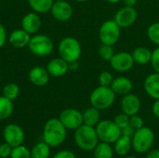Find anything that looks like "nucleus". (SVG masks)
<instances>
[{
    "mask_svg": "<svg viewBox=\"0 0 159 158\" xmlns=\"http://www.w3.org/2000/svg\"><path fill=\"white\" fill-rule=\"evenodd\" d=\"M66 135V128L62 125L60 119L51 118L44 127V142L50 147H57L61 145L65 141Z\"/></svg>",
    "mask_w": 159,
    "mask_h": 158,
    "instance_id": "obj_1",
    "label": "nucleus"
},
{
    "mask_svg": "<svg viewBox=\"0 0 159 158\" xmlns=\"http://www.w3.org/2000/svg\"><path fill=\"white\" fill-rule=\"evenodd\" d=\"M75 144L83 151H93L99 143V138L94 127L87 126L83 124L75 131Z\"/></svg>",
    "mask_w": 159,
    "mask_h": 158,
    "instance_id": "obj_2",
    "label": "nucleus"
},
{
    "mask_svg": "<svg viewBox=\"0 0 159 158\" xmlns=\"http://www.w3.org/2000/svg\"><path fill=\"white\" fill-rule=\"evenodd\" d=\"M116 100V93L112 90L110 87L100 86L96 88L90 94V103L91 106L97 108L100 111L106 110L110 108Z\"/></svg>",
    "mask_w": 159,
    "mask_h": 158,
    "instance_id": "obj_3",
    "label": "nucleus"
},
{
    "mask_svg": "<svg viewBox=\"0 0 159 158\" xmlns=\"http://www.w3.org/2000/svg\"><path fill=\"white\" fill-rule=\"evenodd\" d=\"M132 148L139 154H144L151 150L155 142L154 131L147 127L136 129L131 137Z\"/></svg>",
    "mask_w": 159,
    "mask_h": 158,
    "instance_id": "obj_4",
    "label": "nucleus"
},
{
    "mask_svg": "<svg viewBox=\"0 0 159 158\" xmlns=\"http://www.w3.org/2000/svg\"><path fill=\"white\" fill-rule=\"evenodd\" d=\"M82 48L80 43L74 37L63 38L59 45V53L61 59L68 63H75L81 56Z\"/></svg>",
    "mask_w": 159,
    "mask_h": 158,
    "instance_id": "obj_5",
    "label": "nucleus"
},
{
    "mask_svg": "<svg viewBox=\"0 0 159 158\" xmlns=\"http://www.w3.org/2000/svg\"><path fill=\"white\" fill-rule=\"evenodd\" d=\"M99 141L106 143H115L122 135L121 129L112 120H102L95 128Z\"/></svg>",
    "mask_w": 159,
    "mask_h": 158,
    "instance_id": "obj_6",
    "label": "nucleus"
},
{
    "mask_svg": "<svg viewBox=\"0 0 159 158\" xmlns=\"http://www.w3.org/2000/svg\"><path fill=\"white\" fill-rule=\"evenodd\" d=\"M30 51L36 56L45 57L49 55L53 50V42L51 38L45 34H36L31 37L28 44Z\"/></svg>",
    "mask_w": 159,
    "mask_h": 158,
    "instance_id": "obj_7",
    "label": "nucleus"
},
{
    "mask_svg": "<svg viewBox=\"0 0 159 158\" xmlns=\"http://www.w3.org/2000/svg\"><path fill=\"white\" fill-rule=\"evenodd\" d=\"M99 36L102 44L113 46L119 39L120 27L115 21V20H108L102 24L99 32Z\"/></svg>",
    "mask_w": 159,
    "mask_h": 158,
    "instance_id": "obj_8",
    "label": "nucleus"
},
{
    "mask_svg": "<svg viewBox=\"0 0 159 158\" xmlns=\"http://www.w3.org/2000/svg\"><path fill=\"white\" fill-rule=\"evenodd\" d=\"M60 121L66 128V129L75 130L79 127H81L83 123V114H81L78 110L68 108L63 110L59 117Z\"/></svg>",
    "mask_w": 159,
    "mask_h": 158,
    "instance_id": "obj_9",
    "label": "nucleus"
},
{
    "mask_svg": "<svg viewBox=\"0 0 159 158\" xmlns=\"http://www.w3.org/2000/svg\"><path fill=\"white\" fill-rule=\"evenodd\" d=\"M134 63L135 62L132 58V55L126 51L115 53L113 58L110 60L111 67L115 71L120 73H124L130 70L133 67Z\"/></svg>",
    "mask_w": 159,
    "mask_h": 158,
    "instance_id": "obj_10",
    "label": "nucleus"
},
{
    "mask_svg": "<svg viewBox=\"0 0 159 158\" xmlns=\"http://www.w3.org/2000/svg\"><path fill=\"white\" fill-rule=\"evenodd\" d=\"M138 12L134 7H124L120 8L116 16L115 21L118 24L120 28H127L131 26L137 20Z\"/></svg>",
    "mask_w": 159,
    "mask_h": 158,
    "instance_id": "obj_11",
    "label": "nucleus"
},
{
    "mask_svg": "<svg viewBox=\"0 0 159 158\" xmlns=\"http://www.w3.org/2000/svg\"><path fill=\"white\" fill-rule=\"evenodd\" d=\"M4 139L12 147L21 145L24 140V133L20 127L16 124H9L4 129Z\"/></svg>",
    "mask_w": 159,
    "mask_h": 158,
    "instance_id": "obj_12",
    "label": "nucleus"
},
{
    "mask_svg": "<svg viewBox=\"0 0 159 158\" xmlns=\"http://www.w3.org/2000/svg\"><path fill=\"white\" fill-rule=\"evenodd\" d=\"M51 13L56 20L60 21H66L70 20L73 15V7L64 0L55 1L51 7Z\"/></svg>",
    "mask_w": 159,
    "mask_h": 158,
    "instance_id": "obj_13",
    "label": "nucleus"
},
{
    "mask_svg": "<svg viewBox=\"0 0 159 158\" xmlns=\"http://www.w3.org/2000/svg\"><path fill=\"white\" fill-rule=\"evenodd\" d=\"M121 108L123 113L129 116L138 115L141 109V101L139 97L135 94L129 93L124 95L121 102Z\"/></svg>",
    "mask_w": 159,
    "mask_h": 158,
    "instance_id": "obj_14",
    "label": "nucleus"
},
{
    "mask_svg": "<svg viewBox=\"0 0 159 158\" xmlns=\"http://www.w3.org/2000/svg\"><path fill=\"white\" fill-rule=\"evenodd\" d=\"M47 70L50 75L54 77H61L68 72L69 63L61 58H55L48 62Z\"/></svg>",
    "mask_w": 159,
    "mask_h": 158,
    "instance_id": "obj_15",
    "label": "nucleus"
},
{
    "mask_svg": "<svg viewBox=\"0 0 159 158\" xmlns=\"http://www.w3.org/2000/svg\"><path fill=\"white\" fill-rule=\"evenodd\" d=\"M41 26V20L36 12H31L26 14L21 20L22 29L28 34H32L36 33Z\"/></svg>",
    "mask_w": 159,
    "mask_h": 158,
    "instance_id": "obj_16",
    "label": "nucleus"
},
{
    "mask_svg": "<svg viewBox=\"0 0 159 158\" xmlns=\"http://www.w3.org/2000/svg\"><path fill=\"white\" fill-rule=\"evenodd\" d=\"M30 81L37 87H43L48 84L49 79V74L48 70L44 69L41 66L34 67L29 73Z\"/></svg>",
    "mask_w": 159,
    "mask_h": 158,
    "instance_id": "obj_17",
    "label": "nucleus"
},
{
    "mask_svg": "<svg viewBox=\"0 0 159 158\" xmlns=\"http://www.w3.org/2000/svg\"><path fill=\"white\" fill-rule=\"evenodd\" d=\"M144 90L154 100H159V74H149L144 81Z\"/></svg>",
    "mask_w": 159,
    "mask_h": 158,
    "instance_id": "obj_18",
    "label": "nucleus"
},
{
    "mask_svg": "<svg viewBox=\"0 0 159 158\" xmlns=\"http://www.w3.org/2000/svg\"><path fill=\"white\" fill-rule=\"evenodd\" d=\"M110 88L116 94L124 96L130 93L132 89V82L127 77L120 76L113 80Z\"/></svg>",
    "mask_w": 159,
    "mask_h": 158,
    "instance_id": "obj_19",
    "label": "nucleus"
},
{
    "mask_svg": "<svg viewBox=\"0 0 159 158\" xmlns=\"http://www.w3.org/2000/svg\"><path fill=\"white\" fill-rule=\"evenodd\" d=\"M30 39H31L30 34L25 32L23 29H18V30L13 31L8 38L11 46H13L14 47H19V48L28 46Z\"/></svg>",
    "mask_w": 159,
    "mask_h": 158,
    "instance_id": "obj_20",
    "label": "nucleus"
},
{
    "mask_svg": "<svg viewBox=\"0 0 159 158\" xmlns=\"http://www.w3.org/2000/svg\"><path fill=\"white\" fill-rule=\"evenodd\" d=\"M132 142L131 138L128 136L121 135L118 140L115 142V152L119 156H126L131 150Z\"/></svg>",
    "mask_w": 159,
    "mask_h": 158,
    "instance_id": "obj_21",
    "label": "nucleus"
},
{
    "mask_svg": "<svg viewBox=\"0 0 159 158\" xmlns=\"http://www.w3.org/2000/svg\"><path fill=\"white\" fill-rule=\"evenodd\" d=\"M132 58L134 60V62L138 64H147L151 61L152 58V51L144 47H139L135 48L132 52Z\"/></svg>",
    "mask_w": 159,
    "mask_h": 158,
    "instance_id": "obj_22",
    "label": "nucleus"
},
{
    "mask_svg": "<svg viewBox=\"0 0 159 158\" xmlns=\"http://www.w3.org/2000/svg\"><path fill=\"white\" fill-rule=\"evenodd\" d=\"M100 118H101L100 110H98L93 106L86 109L85 112L83 113V123L87 126L96 127L100 122Z\"/></svg>",
    "mask_w": 159,
    "mask_h": 158,
    "instance_id": "obj_23",
    "label": "nucleus"
},
{
    "mask_svg": "<svg viewBox=\"0 0 159 158\" xmlns=\"http://www.w3.org/2000/svg\"><path fill=\"white\" fill-rule=\"evenodd\" d=\"M31 8L36 13H46L51 10L53 0H28Z\"/></svg>",
    "mask_w": 159,
    "mask_h": 158,
    "instance_id": "obj_24",
    "label": "nucleus"
},
{
    "mask_svg": "<svg viewBox=\"0 0 159 158\" xmlns=\"http://www.w3.org/2000/svg\"><path fill=\"white\" fill-rule=\"evenodd\" d=\"M94 152V158H113L114 156V149L110 145V143L106 142H99Z\"/></svg>",
    "mask_w": 159,
    "mask_h": 158,
    "instance_id": "obj_25",
    "label": "nucleus"
},
{
    "mask_svg": "<svg viewBox=\"0 0 159 158\" xmlns=\"http://www.w3.org/2000/svg\"><path fill=\"white\" fill-rule=\"evenodd\" d=\"M50 155V146L45 142L34 145L31 151V158H48Z\"/></svg>",
    "mask_w": 159,
    "mask_h": 158,
    "instance_id": "obj_26",
    "label": "nucleus"
},
{
    "mask_svg": "<svg viewBox=\"0 0 159 158\" xmlns=\"http://www.w3.org/2000/svg\"><path fill=\"white\" fill-rule=\"evenodd\" d=\"M12 101L4 96H0V120L8 118L13 113Z\"/></svg>",
    "mask_w": 159,
    "mask_h": 158,
    "instance_id": "obj_27",
    "label": "nucleus"
},
{
    "mask_svg": "<svg viewBox=\"0 0 159 158\" xmlns=\"http://www.w3.org/2000/svg\"><path fill=\"white\" fill-rule=\"evenodd\" d=\"M19 92H20L19 86L15 83L7 84L3 88V96L10 101H14L19 96Z\"/></svg>",
    "mask_w": 159,
    "mask_h": 158,
    "instance_id": "obj_28",
    "label": "nucleus"
},
{
    "mask_svg": "<svg viewBox=\"0 0 159 158\" xmlns=\"http://www.w3.org/2000/svg\"><path fill=\"white\" fill-rule=\"evenodd\" d=\"M98 53H99V56L102 60L108 61H110V60L115 55V51H114L113 47L109 46V45H104V44H102V46L99 47Z\"/></svg>",
    "mask_w": 159,
    "mask_h": 158,
    "instance_id": "obj_29",
    "label": "nucleus"
},
{
    "mask_svg": "<svg viewBox=\"0 0 159 158\" xmlns=\"http://www.w3.org/2000/svg\"><path fill=\"white\" fill-rule=\"evenodd\" d=\"M147 35L154 44L159 47V22L152 23L149 26L147 30Z\"/></svg>",
    "mask_w": 159,
    "mask_h": 158,
    "instance_id": "obj_30",
    "label": "nucleus"
},
{
    "mask_svg": "<svg viewBox=\"0 0 159 158\" xmlns=\"http://www.w3.org/2000/svg\"><path fill=\"white\" fill-rule=\"evenodd\" d=\"M11 158H31V152L21 145L16 146L12 148V152L10 155Z\"/></svg>",
    "mask_w": 159,
    "mask_h": 158,
    "instance_id": "obj_31",
    "label": "nucleus"
},
{
    "mask_svg": "<svg viewBox=\"0 0 159 158\" xmlns=\"http://www.w3.org/2000/svg\"><path fill=\"white\" fill-rule=\"evenodd\" d=\"M114 78L111 73L105 71L101 73L100 76H99V82L101 86H105V87H110L112 82H113Z\"/></svg>",
    "mask_w": 159,
    "mask_h": 158,
    "instance_id": "obj_32",
    "label": "nucleus"
},
{
    "mask_svg": "<svg viewBox=\"0 0 159 158\" xmlns=\"http://www.w3.org/2000/svg\"><path fill=\"white\" fill-rule=\"evenodd\" d=\"M114 122H115L120 129H123V128H125L126 126L129 125V116L128 115H126L125 113L119 114V115H117L115 117Z\"/></svg>",
    "mask_w": 159,
    "mask_h": 158,
    "instance_id": "obj_33",
    "label": "nucleus"
},
{
    "mask_svg": "<svg viewBox=\"0 0 159 158\" xmlns=\"http://www.w3.org/2000/svg\"><path fill=\"white\" fill-rule=\"evenodd\" d=\"M129 125L136 130L143 127V120L138 115H134L129 116Z\"/></svg>",
    "mask_w": 159,
    "mask_h": 158,
    "instance_id": "obj_34",
    "label": "nucleus"
},
{
    "mask_svg": "<svg viewBox=\"0 0 159 158\" xmlns=\"http://www.w3.org/2000/svg\"><path fill=\"white\" fill-rule=\"evenodd\" d=\"M150 62H151L155 72L159 74V47H157L152 52V58H151V61Z\"/></svg>",
    "mask_w": 159,
    "mask_h": 158,
    "instance_id": "obj_35",
    "label": "nucleus"
},
{
    "mask_svg": "<svg viewBox=\"0 0 159 158\" xmlns=\"http://www.w3.org/2000/svg\"><path fill=\"white\" fill-rule=\"evenodd\" d=\"M12 146H10L8 143L5 142L0 145V157L7 158L10 156L11 152H12Z\"/></svg>",
    "mask_w": 159,
    "mask_h": 158,
    "instance_id": "obj_36",
    "label": "nucleus"
},
{
    "mask_svg": "<svg viewBox=\"0 0 159 158\" xmlns=\"http://www.w3.org/2000/svg\"><path fill=\"white\" fill-rule=\"evenodd\" d=\"M52 158H76L75 154L68 150H62L58 152Z\"/></svg>",
    "mask_w": 159,
    "mask_h": 158,
    "instance_id": "obj_37",
    "label": "nucleus"
},
{
    "mask_svg": "<svg viewBox=\"0 0 159 158\" xmlns=\"http://www.w3.org/2000/svg\"><path fill=\"white\" fill-rule=\"evenodd\" d=\"M121 132H122V135L124 136H128V137H132L134 132H135V129L130 126V125H128L126 126L125 128L121 129Z\"/></svg>",
    "mask_w": 159,
    "mask_h": 158,
    "instance_id": "obj_38",
    "label": "nucleus"
},
{
    "mask_svg": "<svg viewBox=\"0 0 159 158\" xmlns=\"http://www.w3.org/2000/svg\"><path fill=\"white\" fill-rule=\"evenodd\" d=\"M6 39H7V33H6L5 27L0 22V48L5 45Z\"/></svg>",
    "mask_w": 159,
    "mask_h": 158,
    "instance_id": "obj_39",
    "label": "nucleus"
},
{
    "mask_svg": "<svg viewBox=\"0 0 159 158\" xmlns=\"http://www.w3.org/2000/svg\"><path fill=\"white\" fill-rule=\"evenodd\" d=\"M147 156L145 158H159V150L157 149H153L147 152Z\"/></svg>",
    "mask_w": 159,
    "mask_h": 158,
    "instance_id": "obj_40",
    "label": "nucleus"
},
{
    "mask_svg": "<svg viewBox=\"0 0 159 158\" xmlns=\"http://www.w3.org/2000/svg\"><path fill=\"white\" fill-rule=\"evenodd\" d=\"M153 113L157 118H159V100H156L153 104Z\"/></svg>",
    "mask_w": 159,
    "mask_h": 158,
    "instance_id": "obj_41",
    "label": "nucleus"
},
{
    "mask_svg": "<svg viewBox=\"0 0 159 158\" xmlns=\"http://www.w3.org/2000/svg\"><path fill=\"white\" fill-rule=\"evenodd\" d=\"M123 2L127 7H134L137 3V0H123Z\"/></svg>",
    "mask_w": 159,
    "mask_h": 158,
    "instance_id": "obj_42",
    "label": "nucleus"
},
{
    "mask_svg": "<svg viewBox=\"0 0 159 158\" xmlns=\"http://www.w3.org/2000/svg\"><path fill=\"white\" fill-rule=\"evenodd\" d=\"M106 1H108L109 3H112V4H116V3L120 2L121 0H106Z\"/></svg>",
    "mask_w": 159,
    "mask_h": 158,
    "instance_id": "obj_43",
    "label": "nucleus"
},
{
    "mask_svg": "<svg viewBox=\"0 0 159 158\" xmlns=\"http://www.w3.org/2000/svg\"><path fill=\"white\" fill-rule=\"evenodd\" d=\"M77 2H85V1H88V0H75Z\"/></svg>",
    "mask_w": 159,
    "mask_h": 158,
    "instance_id": "obj_44",
    "label": "nucleus"
},
{
    "mask_svg": "<svg viewBox=\"0 0 159 158\" xmlns=\"http://www.w3.org/2000/svg\"><path fill=\"white\" fill-rule=\"evenodd\" d=\"M125 158H138V157H136V156H126Z\"/></svg>",
    "mask_w": 159,
    "mask_h": 158,
    "instance_id": "obj_45",
    "label": "nucleus"
},
{
    "mask_svg": "<svg viewBox=\"0 0 159 158\" xmlns=\"http://www.w3.org/2000/svg\"><path fill=\"white\" fill-rule=\"evenodd\" d=\"M53 1L55 2V1H61V0H53Z\"/></svg>",
    "mask_w": 159,
    "mask_h": 158,
    "instance_id": "obj_46",
    "label": "nucleus"
}]
</instances>
